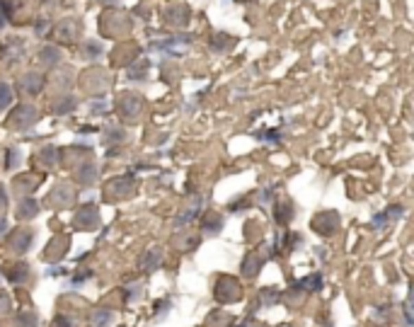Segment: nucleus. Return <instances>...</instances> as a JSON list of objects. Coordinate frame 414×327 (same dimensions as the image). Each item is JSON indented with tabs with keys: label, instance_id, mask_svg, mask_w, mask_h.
I'll return each mask as SVG.
<instances>
[{
	"label": "nucleus",
	"instance_id": "nucleus-1",
	"mask_svg": "<svg viewBox=\"0 0 414 327\" xmlns=\"http://www.w3.org/2000/svg\"><path fill=\"white\" fill-rule=\"evenodd\" d=\"M8 102H10V90H8V85H3V82H0V109L5 107Z\"/></svg>",
	"mask_w": 414,
	"mask_h": 327
},
{
	"label": "nucleus",
	"instance_id": "nucleus-2",
	"mask_svg": "<svg viewBox=\"0 0 414 327\" xmlns=\"http://www.w3.org/2000/svg\"><path fill=\"white\" fill-rule=\"evenodd\" d=\"M3 20H5V15H3V12H0V25H3Z\"/></svg>",
	"mask_w": 414,
	"mask_h": 327
}]
</instances>
